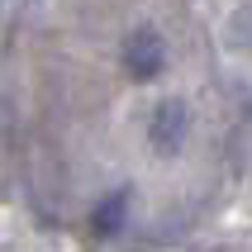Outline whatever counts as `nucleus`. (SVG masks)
<instances>
[{
    "label": "nucleus",
    "instance_id": "nucleus-1",
    "mask_svg": "<svg viewBox=\"0 0 252 252\" xmlns=\"http://www.w3.org/2000/svg\"><path fill=\"white\" fill-rule=\"evenodd\" d=\"M119 67H124L128 81H157L167 71V38H162V29H153V24L128 29L124 43H119Z\"/></svg>",
    "mask_w": 252,
    "mask_h": 252
},
{
    "label": "nucleus",
    "instance_id": "nucleus-4",
    "mask_svg": "<svg viewBox=\"0 0 252 252\" xmlns=\"http://www.w3.org/2000/svg\"><path fill=\"white\" fill-rule=\"evenodd\" d=\"M233 29H238L233 38H238V43H248V48H252V5H248V10H238V14H233Z\"/></svg>",
    "mask_w": 252,
    "mask_h": 252
},
{
    "label": "nucleus",
    "instance_id": "nucleus-2",
    "mask_svg": "<svg viewBox=\"0 0 252 252\" xmlns=\"http://www.w3.org/2000/svg\"><path fill=\"white\" fill-rule=\"evenodd\" d=\"M186 138H190V105L186 100H162L148 114V148L157 157H181Z\"/></svg>",
    "mask_w": 252,
    "mask_h": 252
},
{
    "label": "nucleus",
    "instance_id": "nucleus-3",
    "mask_svg": "<svg viewBox=\"0 0 252 252\" xmlns=\"http://www.w3.org/2000/svg\"><path fill=\"white\" fill-rule=\"evenodd\" d=\"M128 210H133V190H128V186L110 190V195L95 200V210H91V233H95V238H114V233L128 224Z\"/></svg>",
    "mask_w": 252,
    "mask_h": 252
}]
</instances>
